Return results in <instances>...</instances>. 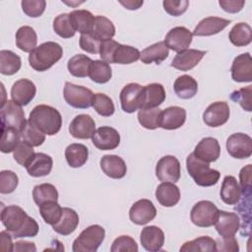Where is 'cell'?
<instances>
[{
    "mask_svg": "<svg viewBox=\"0 0 252 252\" xmlns=\"http://www.w3.org/2000/svg\"><path fill=\"white\" fill-rule=\"evenodd\" d=\"M1 221L14 238L34 237L38 233V224L19 206L11 205L1 211Z\"/></svg>",
    "mask_w": 252,
    "mask_h": 252,
    "instance_id": "obj_1",
    "label": "cell"
},
{
    "mask_svg": "<svg viewBox=\"0 0 252 252\" xmlns=\"http://www.w3.org/2000/svg\"><path fill=\"white\" fill-rule=\"evenodd\" d=\"M28 122L43 134L53 136L61 129L62 116L56 108L46 104H39L33 107L30 113Z\"/></svg>",
    "mask_w": 252,
    "mask_h": 252,
    "instance_id": "obj_2",
    "label": "cell"
},
{
    "mask_svg": "<svg viewBox=\"0 0 252 252\" xmlns=\"http://www.w3.org/2000/svg\"><path fill=\"white\" fill-rule=\"evenodd\" d=\"M63 55L61 45L54 41L43 42L36 46L29 55L30 66L37 72H43L51 68Z\"/></svg>",
    "mask_w": 252,
    "mask_h": 252,
    "instance_id": "obj_3",
    "label": "cell"
},
{
    "mask_svg": "<svg viewBox=\"0 0 252 252\" xmlns=\"http://www.w3.org/2000/svg\"><path fill=\"white\" fill-rule=\"evenodd\" d=\"M186 168L195 183L202 187L216 185L220 176L219 170L211 168L208 162L198 158L193 153L186 158Z\"/></svg>",
    "mask_w": 252,
    "mask_h": 252,
    "instance_id": "obj_4",
    "label": "cell"
},
{
    "mask_svg": "<svg viewBox=\"0 0 252 252\" xmlns=\"http://www.w3.org/2000/svg\"><path fill=\"white\" fill-rule=\"evenodd\" d=\"M105 230L98 224H93L85 228L74 240L72 250L74 252H95L104 240Z\"/></svg>",
    "mask_w": 252,
    "mask_h": 252,
    "instance_id": "obj_5",
    "label": "cell"
},
{
    "mask_svg": "<svg viewBox=\"0 0 252 252\" xmlns=\"http://www.w3.org/2000/svg\"><path fill=\"white\" fill-rule=\"evenodd\" d=\"M63 95L65 101L75 108H89L93 106L94 94L88 88L70 82L65 83Z\"/></svg>",
    "mask_w": 252,
    "mask_h": 252,
    "instance_id": "obj_6",
    "label": "cell"
},
{
    "mask_svg": "<svg viewBox=\"0 0 252 252\" xmlns=\"http://www.w3.org/2000/svg\"><path fill=\"white\" fill-rule=\"evenodd\" d=\"M1 127H9L18 130L20 133L27 125L25 112L22 107L13 100H6L0 109Z\"/></svg>",
    "mask_w": 252,
    "mask_h": 252,
    "instance_id": "obj_7",
    "label": "cell"
},
{
    "mask_svg": "<svg viewBox=\"0 0 252 252\" xmlns=\"http://www.w3.org/2000/svg\"><path fill=\"white\" fill-rule=\"evenodd\" d=\"M219 211L220 210L213 202L203 200L193 206L190 219L191 221L199 227H210L214 225Z\"/></svg>",
    "mask_w": 252,
    "mask_h": 252,
    "instance_id": "obj_8",
    "label": "cell"
},
{
    "mask_svg": "<svg viewBox=\"0 0 252 252\" xmlns=\"http://www.w3.org/2000/svg\"><path fill=\"white\" fill-rule=\"evenodd\" d=\"M227 153L234 158H248L252 155V139L243 133H234L226 140Z\"/></svg>",
    "mask_w": 252,
    "mask_h": 252,
    "instance_id": "obj_9",
    "label": "cell"
},
{
    "mask_svg": "<svg viewBox=\"0 0 252 252\" xmlns=\"http://www.w3.org/2000/svg\"><path fill=\"white\" fill-rule=\"evenodd\" d=\"M156 175L161 182H177L180 178L179 160L173 156L162 157L156 165Z\"/></svg>",
    "mask_w": 252,
    "mask_h": 252,
    "instance_id": "obj_10",
    "label": "cell"
},
{
    "mask_svg": "<svg viewBox=\"0 0 252 252\" xmlns=\"http://www.w3.org/2000/svg\"><path fill=\"white\" fill-rule=\"evenodd\" d=\"M157 216V209L152 201L141 199L135 202L129 211V218L132 222L144 225L153 220Z\"/></svg>",
    "mask_w": 252,
    "mask_h": 252,
    "instance_id": "obj_11",
    "label": "cell"
},
{
    "mask_svg": "<svg viewBox=\"0 0 252 252\" xmlns=\"http://www.w3.org/2000/svg\"><path fill=\"white\" fill-rule=\"evenodd\" d=\"M165 96V90L161 84L153 83L147 85L143 87L141 92L139 109L158 107L164 101Z\"/></svg>",
    "mask_w": 252,
    "mask_h": 252,
    "instance_id": "obj_12",
    "label": "cell"
},
{
    "mask_svg": "<svg viewBox=\"0 0 252 252\" xmlns=\"http://www.w3.org/2000/svg\"><path fill=\"white\" fill-rule=\"evenodd\" d=\"M92 141L98 150H114L120 144V135L116 129L109 126H102L95 130Z\"/></svg>",
    "mask_w": 252,
    "mask_h": 252,
    "instance_id": "obj_13",
    "label": "cell"
},
{
    "mask_svg": "<svg viewBox=\"0 0 252 252\" xmlns=\"http://www.w3.org/2000/svg\"><path fill=\"white\" fill-rule=\"evenodd\" d=\"M229 114V106L225 101H216L206 108L203 120L210 127H220L227 122Z\"/></svg>",
    "mask_w": 252,
    "mask_h": 252,
    "instance_id": "obj_14",
    "label": "cell"
},
{
    "mask_svg": "<svg viewBox=\"0 0 252 252\" xmlns=\"http://www.w3.org/2000/svg\"><path fill=\"white\" fill-rule=\"evenodd\" d=\"M193 34L185 27H175L171 29L164 38V43L167 48L173 51L180 52L187 49L192 42Z\"/></svg>",
    "mask_w": 252,
    "mask_h": 252,
    "instance_id": "obj_15",
    "label": "cell"
},
{
    "mask_svg": "<svg viewBox=\"0 0 252 252\" xmlns=\"http://www.w3.org/2000/svg\"><path fill=\"white\" fill-rule=\"evenodd\" d=\"M251 191L252 189L241 190V197L234 207V210L239 214V220H241L239 228H241L240 234L242 236H249L251 230Z\"/></svg>",
    "mask_w": 252,
    "mask_h": 252,
    "instance_id": "obj_16",
    "label": "cell"
},
{
    "mask_svg": "<svg viewBox=\"0 0 252 252\" xmlns=\"http://www.w3.org/2000/svg\"><path fill=\"white\" fill-rule=\"evenodd\" d=\"M231 78L238 83L252 82V59L249 52L236 56L232 62Z\"/></svg>",
    "mask_w": 252,
    "mask_h": 252,
    "instance_id": "obj_17",
    "label": "cell"
},
{
    "mask_svg": "<svg viewBox=\"0 0 252 252\" xmlns=\"http://www.w3.org/2000/svg\"><path fill=\"white\" fill-rule=\"evenodd\" d=\"M216 230L221 237L234 236L240 226L238 215L226 211H219L217 220L214 223Z\"/></svg>",
    "mask_w": 252,
    "mask_h": 252,
    "instance_id": "obj_18",
    "label": "cell"
},
{
    "mask_svg": "<svg viewBox=\"0 0 252 252\" xmlns=\"http://www.w3.org/2000/svg\"><path fill=\"white\" fill-rule=\"evenodd\" d=\"M35 93L36 87L31 80L20 79L12 86L11 97L20 106H25L33 99Z\"/></svg>",
    "mask_w": 252,
    "mask_h": 252,
    "instance_id": "obj_19",
    "label": "cell"
},
{
    "mask_svg": "<svg viewBox=\"0 0 252 252\" xmlns=\"http://www.w3.org/2000/svg\"><path fill=\"white\" fill-rule=\"evenodd\" d=\"M70 134L77 139H90L95 132V122L88 114H79L69 125Z\"/></svg>",
    "mask_w": 252,
    "mask_h": 252,
    "instance_id": "obj_20",
    "label": "cell"
},
{
    "mask_svg": "<svg viewBox=\"0 0 252 252\" xmlns=\"http://www.w3.org/2000/svg\"><path fill=\"white\" fill-rule=\"evenodd\" d=\"M143 87L137 83H130L126 85L120 92V103L123 111L133 113L139 109L140 95Z\"/></svg>",
    "mask_w": 252,
    "mask_h": 252,
    "instance_id": "obj_21",
    "label": "cell"
},
{
    "mask_svg": "<svg viewBox=\"0 0 252 252\" xmlns=\"http://www.w3.org/2000/svg\"><path fill=\"white\" fill-rule=\"evenodd\" d=\"M206 53V51L198 49L182 50L180 52H177V54L171 61L170 66L180 71H189L198 65V63L205 56Z\"/></svg>",
    "mask_w": 252,
    "mask_h": 252,
    "instance_id": "obj_22",
    "label": "cell"
},
{
    "mask_svg": "<svg viewBox=\"0 0 252 252\" xmlns=\"http://www.w3.org/2000/svg\"><path fill=\"white\" fill-rule=\"evenodd\" d=\"M193 154L200 159L210 163L216 161L220 156L219 141L213 137L203 138L195 147Z\"/></svg>",
    "mask_w": 252,
    "mask_h": 252,
    "instance_id": "obj_23",
    "label": "cell"
},
{
    "mask_svg": "<svg viewBox=\"0 0 252 252\" xmlns=\"http://www.w3.org/2000/svg\"><path fill=\"white\" fill-rule=\"evenodd\" d=\"M140 240L147 251L157 252L161 250L164 244V233L158 226H146L141 231Z\"/></svg>",
    "mask_w": 252,
    "mask_h": 252,
    "instance_id": "obj_24",
    "label": "cell"
},
{
    "mask_svg": "<svg viewBox=\"0 0 252 252\" xmlns=\"http://www.w3.org/2000/svg\"><path fill=\"white\" fill-rule=\"evenodd\" d=\"M100 168L105 175L113 179L123 178L127 172V166L122 158L115 155H105L100 158Z\"/></svg>",
    "mask_w": 252,
    "mask_h": 252,
    "instance_id": "obj_25",
    "label": "cell"
},
{
    "mask_svg": "<svg viewBox=\"0 0 252 252\" xmlns=\"http://www.w3.org/2000/svg\"><path fill=\"white\" fill-rule=\"evenodd\" d=\"M230 24L229 20L220 17H207L199 22L192 34L196 36H209L217 34Z\"/></svg>",
    "mask_w": 252,
    "mask_h": 252,
    "instance_id": "obj_26",
    "label": "cell"
},
{
    "mask_svg": "<svg viewBox=\"0 0 252 252\" xmlns=\"http://www.w3.org/2000/svg\"><path fill=\"white\" fill-rule=\"evenodd\" d=\"M186 120V110L180 106H169L161 110L159 127L166 130L180 128Z\"/></svg>",
    "mask_w": 252,
    "mask_h": 252,
    "instance_id": "obj_27",
    "label": "cell"
},
{
    "mask_svg": "<svg viewBox=\"0 0 252 252\" xmlns=\"http://www.w3.org/2000/svg\"><path fill=\"white\" fill-rule=\"evenodd\" d=\"M53 165V159L44 153H35L33 158L26 165L29 175L32 177H42L50 173Z\"/></svg>",
    "mask_w": 252,
    "mask_h": 252,
    "instance_id": "obj_28",
    "label": "cell"
},
{
    "mask_svg": "<svg viewBox=\"0 0 252 252\" xmlns=\"http://www.w3.org/2000/svg\"><path fill=\"white\" fill-rule=\"evenodd\" d=\"M156 198L163 207H173L180 200V190L172 182H162L156 190Z\"/></svg>",
    "mask_w": 252,
    "mask_h": 252,
    "instance_id": "obj_29",
    "label": "cell"
},
{
    "mask_svg": "<svg viewBox=\"0 0 252 252\" xmlns=\"http://www.w3.org/2000/svg\"><path fill=\"white\" fill-rule=\"evenodd\" d=\"M79 224V216L71 208H63L62 216L58 222L52 225L55 232L61 235H69L75 231Z\"/></svg>",
    "mask_w": 252,
    "mask_h": 252,
    "instance_id": "obj_30",
    "label": "cell"
},
{
    "mask_svg": "<svg viewBox=\"0 0 252 252\" xmlns=\"http://www.w3.org/2000/svg\"><path fill=\"white\" fill-rule=\"evenodd\" d=\"M168 54L169 51L165 43L163 41H158L146 47L141 52L140 59L144 64H151L153 62L156 64H160L167 58Z\"/></svg>",
    "mask_w": 252,
    "mask_h": 252,
    "instance_id": "obj_31",
    "label": "cell"
},
{
    "mask_svg": "<svg viewBox=\"0 0 252 252\" xmlns=\"http://www.w3.org/2000/svg\"><path fill=\"white\" fill-rule=\"evenodd\" d=\"M241 197V188L234 176L226 175L220 188V198L227 205H235Z\"/></svg>",
    "mask_w": 252,
    "mask_h": 252,
    "instance_id": "obj_32",
    "label": "cell"
},
{
    "mask_svg": "<svg viewBox=\"0 0 252 252\" xmlns=\"http://www.w3.org/2000/svg\"><path fill=\"white\" fill-rule=\"evenodd\" d=\"M173 90L175 94L179 98L189 99L195 96V94H197L198 83L193 77L189 75H182L175 80Z\"/></svg>",
    "mask_w": 252,
    "mask_h": 252,
    "instance_id": "obj_33",
    "label": "cell"
},
{
    "mask_svg": "<svg viewBox=\"0 0 252 252\" xmlns=\"http://www.w3.org/2000/svg\"><path fill=\"white\" fill-rule=\"evenodd\" d=\"M70 20L76 32L81 34L90 33L94 23V16L88 10H74L69 13Z\"/></svg>",
    "mask_w": 252,
    "mask_h": 252,
    "instance_id": "obj_34",
    "label": "cell"
},
{
    "mask_svg": "<svg viewBox=\"0 0 252 252\" xmlns=\"http://www.w3.org/2000/svg\"><path fill=\"white\" fill-rule=\"evenodd\" d=\"M65 158L71 167L77 168L83 166L89 158V150L83 144H70L65 149Z\"/></svg>",
    "mask_w": 252,
    "mask_h": 252,
    "instance_id": "obj_35",
    "label": "cell"
},
{
    "mask_svg": "<svg viewBox=\"0 0 252 252\" xmlns=\"http://www.w3.org/2000/svg\"><path fill=\"white\" fill-rule=\"evenodd\" d=\"M37 43L35 31L30 26L21 27L16 32V45L24 52H32Z\"/></svg>",
    "mask_w": 252,
    "mask_h": 252,
    "instance_id": "obj_36",
    "label": "cell"
},
{
    "mask_svg": "<svg viewBox=\"0 0 252 252\" xmlns=\"http://www.w3.org/2000/svg\"><path fill=\"white\" fill-rule=\"evenodd\" d=\"M91 33L100 41H104L111 39L114 36L115 27L108 18L103 16H96L94 18V23Z\"/></svg>",
    "mask_w": 252,
    "mask_h": 252,
    "instance_id": "obj_37",
    "label": "cell"
},
{
    "mask_svg": "<svg viewBox=\"0 0 252 252\" xmlns=\"http://www.w3.org/2000/svg\"><path fill=\"white\" fill-rule=\"evenodd\" d=\"M228 37L233 45L246 46L252 41L251 27L246 23H238L232 27Z\"/></svg>",
    "mask_w": 252,
    "mask_h": 252,
    "instance_id": "obj_38",
    "label": "cell"
},
{
    "mask_svg": "<svg viewBox=\"0 0 252 252\" xmlns=\"http://www.w3.org/2000/svg\"><path fill=\"white\" fill-rule=\"evenodd\" d=\"M93 60L84 54H76L71 57L67 63L70 74L77 78H85L89 76L90 66Z\"/></svg>",
    "mask_w": 252,
    "mask_h": 252,
    "instance_id": "obj_39",
    "label": "cell"
},
{
    "mask_svg": "<svg viewBox=\"0 0 252 252\" xmlns=\"http://www.w3.org/2000/svg\"><path fill=\"white\" fill-rule=\"evenodd\" d=\"M22 66V61L19 55L11 50L0 51V73L11 76L16 74Z\"/></svg>",
    "mask_w": 252,
    "mask_h": 252,
    "instance_id": "obj_40",
    "label": "cell"
},
{
    "mask_svg": "<svg viewBox=\"0 0 252 252\" xmlns=\"http://www.w3.org/2000/svg\"><path fill=\"white\" fill-rule=\"evenodd\" d=\"M90 79L96 84H105L112 77V71L106 62L102 60H93L90 70H89Z\"/></svg>",
    "mask_w": 252,
    "mask_h": 252,
    "instance_id": "obj_41",
    "label": "cell"
},
{
    "mask_svg": "<svg viewBox=\"0 0 252 252\" xmlns=\"http://www.w3.org/2000/svg\"><path fill=\"white\" fill-rule=\"evenodd\" d=\"M141 52L130 45H124L118 43L116 46L113 56H112V63L116 64H131L140 59Z\"/></svg>",
    "mask_w": 252,
    "mask_h": 252,
    "instance_id": "obj_42",
    "label": "cell"
},
{
    "mask_svg": "<svg viewBox=\"0 0 252 252\" xmlns=\"http://www.w3.org/2000/svg\"><path fill=\"white\" fill-rule=\"evenodd\" d=\"M180 251L186 252H213L217 251L216 240L210 236H200L191 241L185 242L181 247Z\"/></svg>",
    "mask_w": 252,
    "mask_h": 252,
    "instance_id": "obj_43",
    "label": "cell"
},
{
    "mask_svg": "<svg viewBox=\"0 0 252 252\" xmlns=\"http://www.w3.org/2000/svg\"><path fill=\"white\" fill-rule=\"evenodd\" d=\"M161 109L158 107L143 108L138 111V121L146 129L154 130L160 125Z\"/></svg>",
    "mask_w": 252,
    "mask_h": 252,
    "instance_id": "obj_44",
    "label": "cell"
},
{
    "mask_svg": "<svg viewBox=\"0 0 252 252\" xmlns=\"http://www.w3.org/2000/svg\"><path fill=\"white\" fill-rule=\"evenodd\" d=\"M21 142V133L9 127H1V140L0 150L4 154L14 152L19 143Z\"/></svg>",
    "mask_w": 252,
    "mask_h": 252,
    "instance_id": "obj_45",
    "label": "cell"
},
{
    "mask_svg": "<svg viewBox=\"0 0 252 252\" xmlns=\"http://www.w3.org/2000/svg\"><path fill=\"white\" fill-rule=\"evenodd\" d=\"M32 198L34 203L39 206L48 201H57L58 191L54 185L50 183H42L33 187Z\"/></svg>",
    "mask_w": 252,
    "mask_h": 252,
    "instance_id": "obj_46",
    "label": "cell"
},
{
    "mask_svg": "<svg viewBox=\"0 0 252 252\" xmlns=\"http://www.w3.org/2000/svg\"><path fill=\"white\" fill-rule=\"evenodd\" d=\"M39 213L43 219V220L50 225L55 224L58 222L62 216V210L63 208L60 207V205L57 203V201H48L45 203H42L38 206Z\"/></svg>",
    "mask_w": 252,
    "mask_h": 252,
    "instance_id": "obj_47",
    "label": "cell"
},
{
    "mask_svg": "<svg viewBox=\"0 0 252 252\" xmlns=\"http://www.w3.org/2000/svg\"><path fill=\"white\" fill-rule=\"evenodd\" d=\"M54 32L63 38H70L75 35L76 30L74 29L70 20L69 14H60L53 21Z\"/></svg>",
    "mask_w": 252,
    "mask_h": 252,
    "instance_id": "obj_48",
    "label": "cell"
},
{
    "mask_svg": "<svg viewBox=\"0 0 252 252\" xmlns=\"http://www.w3.org/2000/svg\"><path fill=\"white\" fill-rule=\"evenodd\" d=\"M93 107L99 115L104 117L111 116L115 111L112 99L108 95L101 93L94 94Z\"/></svg>",
    "mask_w": 252,
    "mask_h": 252,
    "instance_id": "obj_49",
    "label": "cell"
},
{
    "mask_svg": "<svg viewBox=\"0 0 252 252\" xmlns=\"http://www.w3.org/2000/svg\"><path fill=\"white\" fill-rule=\"evenodd\" d=\"M21 139L32 147H38L45 141V134L31 123L27 122L26 127L21 132Z\"/></svg>",
    "mask_w": 252,
    "mask_h": 252,
    "instance_id": "obj_50",
    "label": "cell"
},
{
    "mask_svg": "<svg viewBox=\"0 0 252 252\" xmlns=\"http://www.w3.org/2000/svg\"><path fill=\"white\" fill-rule=\"evenodd\" d=\"M252 86L234 91L230 94L232 101L237 102L245 111L250 112L252 110Z\"/></svg>",
    "mask_w": 252,
    "mask_h": 252,
    "instance_id": "obj_51",
    "label": "cell"
},
{
    "mask_svg": "<svg viewBox=\"0 0 252 252\" xmlns=\"http://www.w3.org/2000/svg\"><path fill=\"white\" fill-rule=\"evenodd\" d=\"M34 154L35 153L32 149V146L25 141H21L13 152V158L19 164L26 167V165L33 158Z\"/></svg>",
    "mask_w": 252,
    "mask_h": 252,
    "instance_id": "obj_52",
    "label": "cell"
},
{
    "mask_svg": "<svg viewBox=\"0 0 252 252\" xmlns=\"http://www.w3.org/2000/svg\"><path fill=\"white\" fill-rule=\"evenodd\" d=\"M19 184L18 175L12 170H2L0 172V193L10 194L15 191Z\"/></svg>",
    "mask_w": 252,
    "mask_h": 252,
    "instance_id": "obj_53",
    "label": "cell"
},
{
    "mask_svg": "<svg viewBox=\"0 0 252 252\" xmlns=\"http://www.w3.org/2000/svg\"><path fill=\"white\" fill-rule=\"evenodd\" d=\"M21 5L23 12L27 16L31 18H37L43 14L46 2L44 0H23Z\"/></svg>",
    "mask_w": 252,
    "mask_h": 252,
    "instance_id": "obj_54",
    "label": "cell"
},
{
    "mask_svg": "<svg viewBox=\"0 0 252 252\" xmlns=\"http://www.w3.org/2000/svg\"><path fill=\"white\" fill-rule=\"evenodd\" d=\"M111 252H120V251H129V252H137L138 245L136 241L128 235H121L117 237L110 248Z\"/></svg>",
    "mask_w": 252,
    "mask_h": 252,
    "instance_id": "obj_55",
    "label": "cell"
},
{
    "mask_svg": "<svg viewBox=\"0 0 252 252\" xmlns=\"http://www.w3.org/2000/svg\"><path fill=\"white\" fill-rule=\"evenodd\" d=\"M79 44L84 51L92 54H97L99 53V50H100L101 41L90 32V33L81 34Z\"/></svg>",
    "mask_w": 252,
    "mask_h": 252,
    "instance_id": "obj_56",
    "label": "cell"
},
{
    "mask_svg": "<svg viewBox=\"0 0 252 252\" xmlns=\"http://www.w3.org/2000/svg\"><path fill=\"white\" fill-rule=\"evenodd\" d=\"M162 6H163L164 11L167 14H169L173 17H177L186 12V10L189 6V1H187V0H180V1L165 0L162 2Z\"/></svg>",
    "mask_w": 252,
    "mask_h": 252,
    "instance_id": "obj_57",
    "label": "cell"
},
{
    "mask_svg": "<svg viewBox=\"0 0 252 252\" xmlns=\"http://www.w3.org/2000/svg\"><path fill=\"white\" fill-rule=\"evenodd\" d=\"M117 45H118V42L113 39H107V40L101 41L100 50H99V56L101 60L106 62L107 64L112 63L113 52Z\"/></svg>",
    "mask_w": 252,
    "mask_h": 252,
    "instance_id": "obj_58",
    "label": "cell"
},
{
    "mask_svg": "<svg viewBox=\"0 0 252 252\" xmlns=\"http://www.w3.org/2000/svg\"><path fill=\"white\" fill-rule=\"evenodd\" d=\"M216 248L217 251H232V252H238L239 246L236 238L234 236L230 237H221L216 240Z\"/></svg>",
    "mask_w": 252,
    "mask_h": 252,
    "instance_id": "obj_59",
    "label": "cell"
},
{
    "mask_svg": "<svg viewBox=\"0 0 252 252\" xmlns=\"http://www.w3.org/2000/svg\"><path fill=\"white\" fill-rule=\"evenodd\" d=\"M220 6L222 8L223 11L227 13H238L242 10L245 5V1L243 0H220Z\"/></svg>",
    "mask_w": 252,
    "mask_h": 252,
    "instance_id": "obj_60",
    "label": "cell"
},
{
    "mask_svg": "<svg viewBox=\"0 0 252 252\" xmlns=\"http://www.w3.org/2000/svg\"><path fill=\"white\" fill-rule=\"evenodd\" d=\"M251 172H252V165L247 164L246 166L242 167L240 172H239V179H240V188L241 190H248L252 189V177H251Z\"/></svg>",
    "mask_w": 252,
    "mask_h": 252,
    "instance_id": "obj_61",
    "label": "cell"
},
{
    "mask_svg": "<svg viewBox=\"0 0 252 252\" xmlns=\"http://www.w3.org/2000/svg\"><path fill=\"white\" fill-rule=\"evenodd\" d=\"M12 235L8 231H1L0 238H1V249L3 251H13L14 250V243H12Z\"/></svg>",
    "mask_w": 252,
    "mask_h": 252,
    "instance_id": "obj_62",
    "label": "cell"
},
{
    "mask_svg": "<svg viewBox=\"0 0 252 252\" xmlns=\"http://www.w3.org/2000/svg\"><path fill=\"white\" fill-rule=\"evenodd\" d=\"M13 251H36V247L34 243L29 241H17L14 243V250Z\"/></svg>",
    "mask_w": 252,
    "mask_h": 252,
    "instance_id": "obj_63",
    "label": "cell"
},
{
    "mask_svg": "<svg viewBox=\"0 0 252 252\" xmlns=\"http://www.w3.org/2000/svg\"><path fill=\"white\" fill-rule=\"evenodd\" d=\"M121 5H123L128 10H137L143 5V1H133V0H127V1H119Z\"/></svg>",
    "mask_w": 252,
    "mask_h": 252,
    "instance_id": "obj_64",
    "label": "cell"
}]
</instances>
